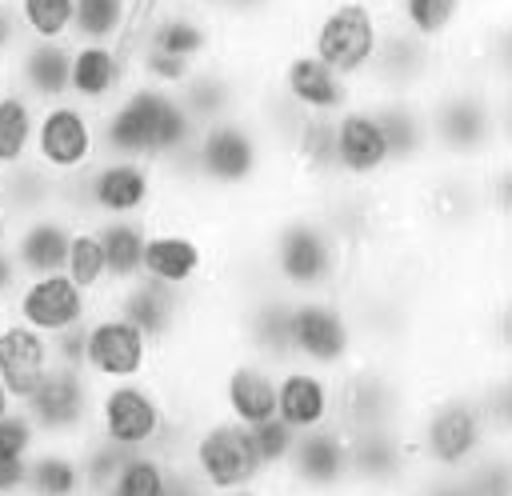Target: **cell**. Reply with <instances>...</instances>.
<instances>
[{"mask_svg":"<svg viewBox=\"0 0 512 496\" xmlns=\"http://www.w3.org/2000/svg\"><path fill=\"white\" fill-rule=\"evenodd\" d=\"M256 244L268 280L288 296L340 292L352 256L308 200H272L256 208Z\"/></svg>","mask_w":512,"mask_h":496,"instance_id":"obj_1","label":"cell"},{"mask_svg":"<svg viewBox=\"0 0 512 496\" xmlns=\"http://www.w3.org/2000/svg\"><path fill=\"white\" fill-rule=\"evenodd\" d=\"M432 156L444 164H484L508 156V88L444 72L424 92Z\"/></svg>","mask_w":512,"mask_h":496,"instance_id":"obj_2","label":"cell"},{"mask_svg":"<svg viewBox=\"0 0 512 496\" xmlns=\"http://www.w3.org/2000/svg\"><path fill=\"white\" fill-rule=\"evenodd\" d=\"M408 440L420 472H440V476L464 472L492 444L472 396V376L420 388L416 408L408 416Z\"/></svg>","mask_w":512,"mask_h":496,"instance_id":"obj_3","label":"cell"},{"mask_svg":"<svg viewBox=\"0 0 512 496\" xmlns=\"http://www.w3.org/2000/svg\"><path fill=\"white\" fill-rule=\"evenodd\" d=\"M160 204V172L148 160L100 156L80 176L60 180V208L72 220H148Z\"/></svg>","mask_w":512,"mask_h":496,"instance_id":"obj_4","label":"cell"},{"mask_svg":"<svg viewBox=\"0 0 512 496\" xmlns=\"http://www.w3.org/2000/svg\"><path fill=\"white\" fill-rule=\"evenodd\" d=\"M420 396V380L400 360L356 356L336 376V428L368 432V428H404Z\"/></svg>","mask_w":512,"mask_h":496,"instance_id":"obj_5","label":"cell"},{"mask_svg":"<svg viewBox=\"0 0 512 496\" xmlns=\"http://www.w3.org/2000/svg\"><path fill=\"white\" fill-rule=\"evenodd\" d=\"M384 4L364 0H316L300 24V44L316 52L332 72L360 84L372 60V48L384 32Z\"/></svg>","mask_w":512,"mask_h":496,"instance_id":"obj_6","label":"cell"},{"mask_svg":"<svg viewBox=\"0 0 512 496\" xmlns=\"http://www.w3.org/2000/svg\"><path fill=\"white\" fill-rule=\"evenodd\" d=\"M176 412L188 408L172 404L156 380H108L92 392V432L128 452H152Z\"/></svg>","mask_w":512,"mask_h":496,"instance_id":"obj_7","label":"cell"},{"mask_svg":"<svg viewBox=\"0 0 512 496\" xmlns=\"http://www.w3.org/2000/svg\"><path fill=\"white\" fill-rule=\"evenodd\" d=\"M208 492H228V488H244V484H260V460L252 448V428L200 408L192 412L188 424V444L180 456Z\"/></svg>","mask_w":512,"mask_h":496,"instance_id":"obj_8","label":"cell"},{"mask_svg":"<svg viewBox=\"0 0 512 496\" xmlns=\"http://www.w3.org/2000/svg\"><path fill=\"white\" fill-rule=\"evenodd\" d=\"M356 356L360 344L340 292L292 296V360L340 376Z\"/></svg>","mask_w":512,"mask_h":496,"instance_id":"obj_9","label":"cell"},{"mask_svg":"<svg viewBox=\"0 0 512 496\" xmlns=\"http://www.w3.org/2000/svg\"><path fill=\"white\" fill-rule=\"evenodd\" d=\"M160 364V352L148 344V336L124 320L112 304H96V312L84 324V360L92 384L108 380H152Z\"/></svg>","mask_w":512,"mask_h":496,"instance_id":"obj_10","label":"cell"},{"mask_svg":"<svg viewBox=\"0 0 512 496\" xmlns=\"http://www.w3.org/2000/svg\"><path fill=\"white\" fill-rule=\"evenodd\" d=\"M440 76H444L440 48L388 20L356 92L360 96H424Z\"/></svg>","mask_w":512,"mask_h":496,"instance_id":"obj_11","label":"cell"},{"mask_svg":"<svg viewBox=\"0 0 512 496\" xmlns=\"http://www.w3.org/2000/svg\"><path fill=\"white\" fill-rule=\"evenodd\" d=\"M32 160L56 176L72 180L88 164L100 160V136H96V112L76 100H48L36 104V132H32Z\"/></svg>","mask_w":512,"mask_h":496,"instance_id":"obj_12","label":"cell"},{"mask_svg":"<svg viewBox=\"0 0 512 496\" xmlns=\"http://www.w3.org/2000/svg\"><path fill=\"white\" fill-rule=\"evenodd\" d=\"M92 392L96 384L88 380L84 368L52 364L48 376L32 388V396H24L16 408L32 420L40 440L76 444L92 432Z\"/></svg>","mask_w":512,"mask_h":496,"instance_id":"obj_13","label":"cell"},{"mask_svg":"<svg viewBox=\"0 0 512 496\" xmlns=\"http://www.w3.org/2000/svg\"><path fill=\"white\" fill-rule=\"evenodd\" d=\"M100 304H112L124 320H132L160 356L172 352L200 320V292H180V288H168L144 276L108 292Z\"/></svg>","mask_w":512,"mask_h":496,"instance_id":"obj_14","label":"cell"},{"mask_svg":"<svg viewBox=\"0 0 512 496\" xmlns=\"http://www.w3.org/2000/svg\"><path fill=\"white\" fill-rule=\"evenodd\" d=\"M348 436V488L352 496H404L420 476L408 424L404 428H368Z\"/></svg>","mask_w":512,"mask_h":496,"instance_id":"obj_15","label":"cell"},{"mask_svg":"<svg viewBox=\"0 0 512 496\" xmlns=\"http://www.w3.org/2000/svg\"><path fill=\"white\" fill-rule=\"evenodd\" d=\"M264 76H268L296 108H304L308 116H336L340 108H348V104L360 96L352 80H344L340 72H332V68H328L316 52H308L300 40L284 44V48L268 60Z\"/></svg>","mask_w":512,"mask_h":496,"instance_id":"obj_16","label":"cell"},{"mask_svg":"<svg viewBox=\"0 0 512 496\" xmlns=\"http://www.w3.org/2000/svg\"><path fill=\"white\" fill-rule=\"evenodd\" d=\"M208 408L244 428L276 416V368L228 348L208 376Z\"/></svg>","mask_w":512,"mask_h":496,"instance_id":"obj_17","label":"cell"},{"mask_svg":"<svg viewBox=\"0 0 512 496\" xmlns=\"http://www.w3.org/2000/svg\"><path fill=\"white\" fill-rule=\"evenodd\" d=\"M276 492L288 496H352L348 488V436L336 424L296 432L292 456Z\"/></svg>","mask_w":512,"mask_h":496,"instance_id":"obj_18","label":"cell"},{"mask_svg":"<svg viewBox=\"0 0 512 496\" xmlns=\"http://www.w3.org/2000/svg\"><path fill=\"white\" fill-rule=\"evenodd\" d=\"M332 156H336V176L344 184H360V188L388 184V144L364 96H356L348 108L332 116Z\"/></svg>","mask_w":512,"mask_h":496,"instance_id":"obj_19","label":"cell"},{"mask_svg":"<svg viewBox=\"0 0 512 496\" xmlns=\"http://www.w3.org/2000/svg\"><path fill=\"white\" fill-rule=\"evenodd\" d=\"M228 344L272 368L292 360V296L280 288L256 292L228 308Z\"/></svg>","mask_w":512,"mask_h":496,"instance_id":"obj_20","label":"cell"},{"mask_svg":"<svg viewBox=\"0 0 512 496\" xmlns=\"http://www.w3.org/2000/svg\"><path fill=\"white\" fill-rule=\"evenodd\" d=\"M96 312V300L76 288L64 272H44V276H20L12 300H8V316L36 328L40 336H56L64 328L84 324Z\"/></svg>","mask_w":512,"mask_h":496,"instance_id":"obj_21","label":"cell"},{"mask_svg":"<svg viewBox=\"0 0 512 496\" xmlns=\"http://www.w3.org/2000/svg\"><path fill=\"white\" fill-rule=\"evenodd\" d=\"M380 120L384 144H388V184H404L416 172H424L432 156L424 96H364Z\"/></svg>","mask_w":512,"mask_h":496,"instance_id":"obj_22","label":"cell"},{"mask_svg":"<svg viewBox=\"0 0 512 496\" xmlns=\"http://www.w3.org/2000/svg\"><path fill=\"white\" fill-rule=\"evenodd\" d=\"M220 44H224L220 20L208 8H196V4H184V0H164L160 16H156V24H152V32L144 40L148 52H160V56L180 60L188 68H196L208 56H216Z\"/></svg>","mask_w":512,"mask_h":496,"instance_id":"obj_23","label":"cell"},{"mask_svg":"<svg viewBox=\"0 0 512 496\" xmlns=\"http://www.w3.org/2000/svg\"><path fill=\"white\" fill-rule=\"evenodd\" d=\"M276 416L292 432L336 424V376L288 360L276 368Z\"/></svg>","mask_w":512,"mask_h":496,"instance_id":"obj_24","label":"cell"},{"mask_svg":"<svg viewBox=\"0 0 512 496\" xmlns=\"http://www.w3.org/2000/svg\"><path fill=\"white\" fill-rule=\"evenodd\" d=\"M68 52L72 40H20L8 60V80L32 100H64L68 96Z\"/></svg>","mask_w":512,"mask_h":496,"instance_id":"obj_25","label":"cell"},{"mask_svg":"<svg viewBox=\"0 0 512 496\" xmlns=\"http://www.w3.org/2000/svg\"><path fill=\"white\" fill-rule=\"evenodd\" d=\"M128 84V68L120 64L112 44H84L72 40L68 52V100L104 112Z\"/></svg>","mask_w":512,"mask_h":496,"instance_id":"obj_26","label":"cell"},{"mask_svg":"<svg viewBox=\"0 0 512 496\" xmlns=\"http://www.w3.org/2000/svg\"><path fill=\"white\" fill-rule=\"evenodd\" d=\"M52 344L48 336H40L36 328L12 320L8 312H0V380L8 388V396L20 404L24 396H32V388L48 376L52 368Z\"/></svg>","mask_w":512,"mask_h":496,"instance_id":"obj_27","label":"cell"},{"mask_svg":"<svg viewBox=\"0 0 512 496\" xmlns=\"http://www.w3.org/2000/svg\"><path fill=\"white\" fill-rule=\"evenodd\" d=\"M68 232H72V216L64 208L16 220L12 240H8V256L16 264L20 276H44V272H60L64 268V248H68Z\"/></svg>","mask_w":512,"mask_h":496,"instance_id":"obj_28","label":"cell"},{"mask_svg":"<svg viewBox=\"0 0 512 496\" xmlns=\"http://www.w3.org/2000/svg\"><path fill=\"white\" fill-rule=\"evenodd\" d=\"M472 8L476 0H384V16L392 24L436 48L448 44L472 20Z\"/></svg>","mask_w":512,"mask_h":496,"instance_id":"obj_29","label":"cell"},{"mask_svg":"<svg viewBox=\"0 0 512 496\" xmlns=\"http://www.w3.org/2000/svg\"><path fill=\"white\" fill-rule=\"evenodd\" d=\"M0 200L12 212V220H28L60 208V180L48 176L36 160H24L0 172Z\"/></svg>","mask_w":512,"mask_h":496,"instance_id":"obj_30","label":"cell"},{"mask_svg":"<svg viewBox=\"0 0 512 496\" xmlns=\"http://www.w3.org/2000/svg\"><path fill=\"white\" fill-rule=\"evenodd\" d=\"M96 236L104 248L108 268V292L140 280V252H144V220L120 216V220H96Z\"/></svg>","mask_w":512,"mask_h":496,"instance_id":"obj_31","label":"cell"},{"mask_svg":"<svg viewBox=\"0 0 512 496\" xmlns=\"http://www.w3.org/2000/svg\"><path fill=\"white\" fill-rule=\"evenodd\" d=\"M60 272L76 288H84L96 304L108 296V268H104V248H100V236H96V220H72Z\"/></svg>","mask_w":512,"mask_h":496,"instance_id":"obj_32","label":"cell"},{"mask_svg":"<svg viewBox=\"0 0 512 496\" xmlns=\"http://www.w3.org/2000/svg\"><path fill=\"white\" fill-rule=\"evenodd\" d=\"M28 488L44 492V496H84V476H80L76 444L44 440L28 456Z\"/></svg>","mask_w":512,"mask_h":496,"instance_id":"obj_33","label":"cell"},{"mask_svg":"<svg viewBox=\"0 0 512 496\" xmlns=\"http://www.w3.org/2000/svg\"><path fill=\"white\" fill-rule=\"evenodd\" d=\"M32 132H36V104L12 80H4L0 84V172L32 160Z\"/></svg>","mask_w":512,"mask_h":496,"instance_id":"obj_34","label":"cell"},{"mask_svg":"<svg viewBox=\"0 0 512 496\" xmlns=\"http://www.w3.org/2000/svg\"><path fill=\"white\" fill-rule=\"evenodd\" d=\"M164 492H168V460L140 448V452H124L104 496H164Z\"/></svg>","mask_w":512,"mask_h":496,"instance_id":"obj_35","label":"cell"},{"mask_svg":"<svg viewBox=\"0 0 512 496\" xmlns=\"http://www.w3.org/2000/svg\"><path fill=\"white\" fill-rule=\"evenodd\" d=\"M76 0H12L20 40H72Z\"/></svg>","mask_w":512,"mask_h":496,"instance_id":"obj_36","label":"cell"},{"mask_svg":"<svg viewBox=\"0 0 512 496\" xmlns=\"http://www.w3.org/2000/svg\"><path fill=\"white\" fill-rule=\"evenodd\" d=\"M456 476L464 496H512V444H488Z\"/></svg>","mask_w":512,"mask_h":496,"instance_id":"obj_37","label":"cell"},{"mask_svg":"<svg viewBox=\"0 0 512 496\" xmlns=\"http://www.w3.org/2000/svg\"><path fill=\"white\" fill-rule=\"evenodd\" d=\"M128 0H76L72 8V40L84 44H112L120 36Z\"/></svg>","mask_w":512,"mask_h":496,"instance_id":"obj_38","label":"cell"},{"mask_svg":"<svg viewBox=\"0 0 512 496\" xmlns=\"http://www.w3.org/2000/svg\"><path fill=\"white\" fill-rule=\"evenodd\" d=\"M292 444H296V432L280 420V416H268L260 424H252V448H256V460H260V480L264 484H280L284 476V464L292 456Z\"/></svg>","mask_w":512,"mask_h":496,"instance_id":"obj_39","label":"cell"},{"mask_svg":"<svg viewBox=\"0 0 512 496\" xmlns=\"http://www.w3.org/2000/svg\"><path fill=\"white\" fill-rule=\"evenodd\" d=\"M128 448L120 444H108L104 436L88 432L84 440H76V456H80V476H84V496H104L120 460H124Z\"/></svg>","mask_w":512,"mask_h":496,"instance_id":"obj_40","label":"cell"},{"mask_svg":"<svg viewBox=\"0 0 512 496\" xmlns=\"http://www.w3.org/2000/svg\"><path fill=\"white\" fill-rule=\"evenodd\" d=\"M40 444H44V440L36 436L32 420H28L20 408H12V412L0 420V456H20V460H28Z\"/></svg>","mask_w":512,"mask_h":496,"instance_id":"obj_41","label":"cell"},{"mask_svg":"<svg viewBox=\"0 0 512 496\" xmlns=\"http://www.w3.org/2000/svg\"><path fill=\"white\" fill-rule=\"evenodd\" d=\"M84 324H88V320H84ZM84 324L48 336V344H52V360H56V364H72V368H80V360H84Z\"/></svg>","mask_w":512,"mask_h":496,"instance_id":"obj_42","label":"cell"},{"mask_svg":"<svg viewBox=\"0 0 512 496\" xmlns=\"http://www.w3.org/2000/svg\"><path fill=\"white\" fill-rule=\"evenodd\" d=\"M404 496H464V488H460V476H440V472H420L408 488H404Z\"/></svg>","mask_w":512,"mask_h":496,"instance_id":"obj_43","label":"cell"},{"mask_svg":"<svg viewBox=\"0 0 512 496\" xmlns=\"http://www.w3.org/2000/svg\"><path fill=\"white\" fill-rule=\"evenodd\" d=\"M164 496H212V492L200 484V476L184 460H168V492Z\"/></svg>","mask_w":512,"mask_h":496,"instance_id":"obj_44","label":"cell"},{"mask_svg":"<svg viewBox=\"0 0 512 496\" xmlns=\"http://www.w3.org/2000/svg\"><path fill=\"white\" fill-rule=\"evenodd\" d=\"M16 284H20V272H16L12 256H8V252H0V312H8V300H12Z\"/></svg>","mask_w":512,"mask_h":496,"instance_id":"obj_45","label":"cell"},{"mask_svg":"<svg viewBox=\"0 0 512 496\" xmlns=\"http://www.w3.org/2000/svg\"><path fill=\"white\" fill-rule=\"evenodd\" d=\"M212 496H276V488L272 484H244V488H228V492H212Z\"/></svg>","mask_w":512,"mask_h":496,"instance_id":"obj_46","label":"cell"},{"mask_svg":"<svg viewBox=\"0 0 512 496\" xmlns=\"http://www.w3.org/2000/svg\"><path fill=\"white\" fill-rule=\"evenodd\" d=\"M12 228H16V220H12V212L4 208V200H0V252L8 248V240H12Z\"/></svg>","mask_w":512,"mask_h":496,"instance_id":"obj_47","label":"cell"},{"mask_svg":"<svg viewBox=\"0 0 512 496\" xmlns=\"http://www.w3.org/2000/svg\"><path fill=\"white\" fill-rule=\"evenodd\" d=\"M12 408H16V400L8 396V388H4V380H0V420H4V416H8Z\"/></svg>","mask_w":512,"mask_h":496,"instance_id":"obj_48","label":"cell"},{"mask_svg":"<svg viewBox=\"0 0 512 496\" xmlns=\"http://www.w3.org/2000/svg\"><path fill=\"white\" fill-rule=\"evenodd\" d=\"M184 4H196V8H208V0H184Z\"/></svg>","mask_w":512,"mask_h":496,"instance_id":"obj_49","label":"cell"},{"mask_svg":"<svg viewBox=\"0 0 512 496\" xmlns=\"http://www.w3.org/2000/svg\"><path fill=\"white\" fill-rule=\"evenodd\" d=\"M20 496H44V492H32V488H24V492H20Z\"/></svg>","mask_w":512,"mask_h":496,"instance_id":"obj_50","label":"cell"},{"mask_svg":"<svg viewBox=\"0 0 512 496\" xmlns=\"http://www.w3.org/2000/svg\"><path fill=\"white\" fill-rule=\"evenodd\" d=\"M364 4H384V0H364Z\"/></svg>","mask_w":512,"mask_h":496,"instance_id":"obj_51","label":"cell"},{"mask_svg":"<svg viewBox=\"0 0 512 496\" xmlns=\"http://www.w3.org/2000/svg\"><path fill=\"white\" fill-rule=\"evenodd\" d=\"M276 496H288V492H276Z\"/></svg>","mask_w":512,"mask_h":496,"instance_id":"obj_52","label":"cell"}]
</instances>
